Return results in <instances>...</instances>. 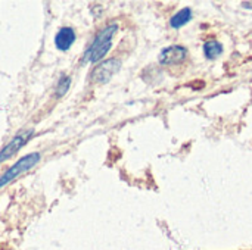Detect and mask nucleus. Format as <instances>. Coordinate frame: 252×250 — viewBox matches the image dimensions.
<instances>
[{
	"label": "nucleus",
	"mask_w": 252,
	"mask_h": 250,
	"mask_svg": "<svg viewBox=\"0 0 252 250\" xmlns=\"http://www.w3.org/2000/svg\"><path fill=\"white\" fill-rule=\"evenodd\" d=\"M186 57H188V49L183 46H179V44H173V46H168L161 50L158 60L161 65L170 66V65L183 63L186 60Z\"/></svg>",
	"instance_id": "nucleus-5"
},
{
	"label": "nucleus",
	"mask_w": 252,
	"mask_h": 250,
	"mask_svg": "<svg viewBox=\"0 0 252 250\" xmlns=\"http://www.w3.org/2000/svg\"><path fill=\"white\" fill-rule=\"evenodd\" d=\"M32 134H34V131L32 130H27V131H24V133H21V134H16L1 150H0V162H4V161H7V159H10L13 155H16L28 141H30V139L32 137Z\"/></svg>",
	"instance_id": "nucleus-4"
},
{
	"label": "nucleus",
	"mask_w": 252,
	"mask_h": 250,
	"mask_svg": "<svg viewBox=\"0 0 252 250\" xmlns=\"http://www.w3.org/2000/svg\"><path fill=\"white\" fill-rule=\"evenodd\" d=\"M40 161V153H30L25 155L24 158H21L19 161L15 162V165H12L1 177H0V187L9 184L10 181H13L16 177H19L21 174L27 172L28 169H31L35 164H38Z\"/></svg>",
	"instance_id": "nucleus-2"
},
{
	"label": "nucleus",
	"mask_w": 252,
	"mask_h": 250,
	"mask_svg": "<svg viewBox=\"0 0 252 250\" xmlns=\"http://www.w3.org/2000/svg\"><path fill=\"white\" fill-rule=\"evenodd\" d=\"M192 18H193L192 9H190V7H183V9H180L177 13H174V15L171 16L170 25H171V28L179 29V28L185 27L186 24H189Z\"/></svg>",
	"instance_id": "nucleus-7"
},
{
	"label": "nucleus",
	"mask_w": 252,
	"mask_h": 250,
	"mask_svg": "<svg viewBox=\"0 0 252 250\" xmlns=\"http://www.w3.org/2000/svg\"><path fill=\"white\" fill-rule=\"evenodd\" d=\"M241 4H242V7H245V9H252V1H242Z\"/></svg>",
	"instance_id": "nucleus-10"
},
{
	"label": "nucleus",
	"mask_w": 252,
	"mask_h": 250,
	"mask_svg": "<svg viewBox=\"0 0 252 250\" xmlns=\"http://www.w3.org/2000/svg\"><path fill=\"white\" fill-rule=\"evenodd\" d=\"M75 31L71 27H62L56 35H55V46L58 50L61 52H66L72 47V44L75 43Z\"/></svg>",
	"instance_id": "nucleus-6"
},
{
	"label": "nucleus",
	"mask_w": 252,
	"mask_h": 250,
	"mask_svg": "<svg viewBox=\"0 0 252 250\" xmlns=\"http://www.w3.org/2000/svg\"><path fill=\"white\" fill-rule=\"evenodd\" d=\"M71 87V77L69 75H62L58 81V85H56V97H62L68 93Z\"/></svg>",
	"instance_id": "nucleus-9"
},
{
	"label": "nucleus",
	"mask_w": 252,
	"mask_h": 250,
	"mask_svg": "<svg viewBox=\"0 0 252 250\" xmlns=\"http://www.w3.org/2000/svg\"><path fill=\"white\" fill-rule=\"evenodd\" d=\"M120 68H121V60L115 57L106 59L93 68V71L90 72V81L96 84H105L120 71Z\"/></svg>",
	"instance_id": "nucleus-3"
},
{
	"label": "nucleus",
	"mask_w": 252,
	"mask_h": 250,
	"mask_svg": "<svg viewBox=\"0 0 252 250\" xmlns=\"http://www.w3.org/2000/svg\"><path fill=\"white\" fill-rule=\"evenodd\" d=\"M118 31V25L117 24H109L105 28H102L97 35L94 37V40L92 41V44L87 47L84 56H83V62L84 63H96L100 62L106 53L111 50L112 47V38Z\"/></svg>",
	"instance_id": "nucleus-1"
},
{
	"label": "nucleus",
	"mask_w": 252,
	"mask_h": 250,
	"mask_svg": "<svg viewBox=\"0 0 252 250\" xmlns=\"http://www.w3.org/2000/svg\"><path fill=\"white\" fill-rule=\"evenodd\" d=\"M223 53V44L216 41V40H210V41H205L204 44V55L207 59L210 60H214L217 59L220 55Z\"/></svg>",
	"instance_id": "nucleus-8"
}]
</instances>
